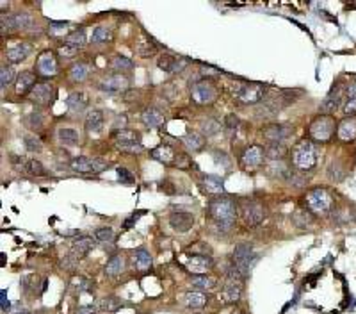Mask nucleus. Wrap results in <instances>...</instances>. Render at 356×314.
Masks as SVG:
<instances>
[{
	"mask_svg": "<svg viewBox=\"0 0 356 314\" xmlns=\"http://www.w3.org/2000/svg\"><path fill=\"white\" fill-rule=\"evenodd\" d=\"M209 212L212 221L216 223L218 229H232L233 221L237 218V212H239V205H235V202L230 200L226 197H219L214 198L212 202L209 204Z\"/></svg>",
	"mask_w": 356,
	"mask_h": 314,
	"instance_id": "obj_1",
	"label": "nucleus"
},
{
	"mask_svg": "<svg viewBox=\"0 0 356 314\" xmlns=\"http://www.w3.org/2000/svg\"><path fill=\"white\" fill-rule=\"evenodd\" d=\"M319 150L310 140H303L292 150V164L297 170H312L317 164Z\"/></svg>",
	"mask_w": 356,
	"mask_h": 314,
	"instance_id": "obj_2",
	"label": "nucleus"
},
{
	"mask_svg": "<svg viewBox=\"0 0 356 314\" xmlns=\"http://www.w3.org/2000/svg\"><path fill=\"white\" fill-rule=\"evenodd\" d=\"M232 257H233V264L239 270L240 275H247L253 270V266L257 264V261H259V255L253 252V246L249 243L237 245Z\"/></svg>",
	"mask_w": 356,
	"mask_h": 314,
	"instance_id": "obj_3",
	"label": "nucleus"
},
{
	"mask_svg": "<svg viewBox=\"0 0 356 314\" xmlns=\"http://www.w3.org/2000/svg\"><path fill=\"white\" fill-rule=\"evenodd\" d=\"M192 102L198 106H210L218 99V86L210 79H201L191 87Z\"/></svg>",
	"mask_w": 356,
	"mask_h": 314,
	"instance_id": "obj_4",
	"label": "nucleus"
},
{
	"mask_svg": "<svg viewBox=\"0 0 356 314\" xmlns=\"http://www.w3.org/2000/svg\"><path fill=\"white\" fill-rule=\"evenodd\" d=\"M233 95L242 104H259L266 95V86L259 82H240L233 87Z\"/></svg>",
	"mask_w": 356,
	"mask_h": 314,
	"instance_id": "obj_5",
	"label": "nucleus"
},
{
	"mask_svg": "<svg viewBox=\"0 0 356 314\" xmlns=\"http://www.w3.org/2000/svg\"><path fill=\"white\" fill-rule=\"evenodd\" d=\"M310 138L315 141H321V143H326V141L331 140L335 132V120L331 116H317L314 118V121L310 123Z\"/></svg>",
	"mask_w": 356,
	"mask_h": 314,
	"instance_id": "obj_6",
	"label": "nucleus"
},
{
	"mask_svg": "<svg viewBox=\"0 0 356 314\" xmlns=\"http://www.w3.org/2000/svg\"><path fill=\"white\" fill-rule=\"evenodd\" d=\"M307 204L317 214H328L333 205V198L324 188H315L307 193Z\"/></svg>",
	"mask_w": 356,
	"mask_h": 314,
	"instance_id": "obj_7",
	"label": "nucleus"
},
{
	"mask_svg": "<svg viewBox=\"0 0 356 314\" xmlns=\"http://www.w3.org/2000/svg\"><path fill=\"white\" fill-rule=\"evenodd\" d=\"M239 214L244 219V223L253 227V225H259L264 219V207L255 200H240Z\"/></svg>",
	"mask_w": 356,
	"mask_h": 314,
	"instance_id": "obj_8",
	"label": "nucleus"
},
{
	"mask_svg": "<svg viewBox=\"0 0 356 314\" xmlns=\"http://www.w3.org/2000/svg\"><path fill=\"white\" fill-rule=\"evenodd\" d=\"M114 143L121 152H128V154H137L142 150L141 145V136L135 130H120L114 136Z\"/></svg>",
	"mask_w": 356,
	"mask_h": 314,
	"instance_id": "obj_9",
	"label": "nucleus"
},
{
	"mask_svg": "<svg viewBox=\"0 0 356 314\" xmlns=\"http://www.w3.org/2000/svg\"><path fill=\"white\" fill-rule=\"evenodd\" d=\"M70 166L79 173H100L109 168V163L100 157H75Z\"/></svg>",
	"mask_w": 356,
	"mask_h": 314,
	"instance_id": "obj_10",
	"label": "nucleus"
},
{
	"mask_svg": "<svg viewBox=\"0 0 356 314\" xmlns=\"http://www.w3.org/2000/svg\"><path fill=\"white\" fill-rule=\"evenodd\" d=\"M130 86V80H128L127 75L123 73H113V75L105 77L100 82V89L105 91V93H123V91L128 89Z\"/></svg>",
	"mask_w": 356,
	"mask_h": 314,
	"instance_id": "obj_11",
	"label": "nucleus"
},
{
	"mask_svg": "<svg viewBox=\"0 0 356 314\" xmlns=\"http://www.w3.org/2000/svg\"><path fill=\"white\" fill-rule=\"evenodd\" d=\"M262 134L271 143H283L285 140H289L292 136V127L285 123H271L267 127H264Z\"/></svg>",
	"mask_w": 356,
	"mask_h": 314,
	"instance_id": "obj_12",
	"label": "nucleus"
},
{
	"mask_svg": "<svg viewBox=\"0 0 356 314\" xmlns=\"http://www.w3.org/2000/svg\"><path fill=\"white\" fill-rule=\"evenodd\" d=\"M187 65V59L178 56H173V54H161L157 59V66L166 73H178L185 68Z\"/></svg>",
	"mask_w": 356,
	"mask_h": 314,
	"instance_id": "obj_13",
	"label": "nucleus"
},
{
	"mask_svg": "<svg viewBox=\"0 0 356 314\" xmlns=\"http://www.w3.org/2000/svg\"><path fill=\"white\" fill-rule=\"evenodd\" d=\"M192 225H194V214H192V212L178 211L169 216V227L175 232H178V234L189 232L192 229Z\"/></svg>",
	"mask_w": 356,
	"mask_h": 314,
	"instance_id": "obj_14",
	"label": "nucleus"
},
{
	"mask_svg": "<svg viewBox=\"0 0 356 314\" xmlns=\"http://www.w3.org/2000/svg\"><path fill=\"white\" fill-rule=\"evenodd\" d=\"M242 293V280L239 277V270H228V280L225 284V296L228 302H237Z\"/></svg>",
	"mask_w": 356,
	"mask_h": 314,
	"instance_id": "obj_15",
	"label": "nucleus"
},
{
	"mask_svg": "<svg viewBox=\"0 0 356 314\" xmlns=\"http://www.w3.org/2000/svg\"><path fill=\"white\" fill-rule=\"evenodd\" d=\"M29 99L34 104H52V100L56 99V87L48 82H39L29 93Z\"/></svg>",
	"mask_w": 356,
	"mask_h": 314,
	"instance_id": "obj_16",
	"label": "nucleus"
},
{
	"mask_svg": "<svg viewBox=\"0 0 356 314\" xmlns=\"http://www.w3.org/2000/svg\"><path fill=\"white\" fill-rule=\"evenodd\" d=\"M264 155H266V150L262 147H257V145L255 147H247L244 150L242 157H240V163H242V166L246 170H255V168H259L262 164Z\"/></svg>",
	"mask_w": 356,
	"mask_h": 314,
	"instance_id": "obj_17",
	"label": "nucleus"
},
{
	"mask_svg": "<svg viewBox=\"0 0 356 314\" xmlns=\"http://www.w3.org/2000/svg\"><path fill=\"white\" fill-rule=\"evenodd\" d=\"M36 68H38L39 75L43 77H54L57 73V59L54 56V52L46 50V52L39 54L38 63H36Z\"/></svg>",
	"mask_w": 356,
	"mask_h": 314,
	"instance_id": "obj_18",
	"label": "nucleus"
},
{
	"mask_svg": "<svg viewBox=\"0 0 356 314\" xmlns=\"http://www.w3.org/2000/svg\"><path fill=\"white\" fill-rule=\"evenodd\" d=\"M212 259L207 255H192L185 261V268L194 275H205L210 268H212Z\"/></svg>",
	"mask_w": 356,
	"mask_h": 314,
	"instance_id": "obj_19",
	"label": "nucleus"
},
{
	"mask_svg": "<svg viewBox=\"0 0 356 314\" xmlns=\"http://www.w3.org/2000/svg\"><path fill=\"white\" fill-rule=\"evenodd\" d=\"M93 248H94V239L89 238V236H80L79 239H75V241L71 243L70 254L80 261V259H82L84 255L89 254Z\"/></svg>",
	"mask_w": 356,
	"mask_h": 314,
	"instance_id": "obj_20",
	"label": "nucleus"
},
{
	"mask_svg": "<svg viewBox=\"0 0 356 314\" xmlns=\"http://www.w3.org/2000/svg\"><path fill=\"white\" fill-rule=\"evenodd\" d=\"M29 54H30L29 43H16L15 47L8 49V52H6V59H8L11 65H18V63H22V61L27 59Z\"/></svg>",
	"mask_w": 356,
	"mask_h": 314,
	"instance_id": "obj_21",
	"label": "nucleus"
},
{
	"mask_svg": "<svg viewBox=\"0 0 356 314\" xmlns=\"http://www.w3.org/2000/svg\"><path fill=\"white\" fill-rule=\"evenodd\" d=\"M66 106L71 113H82L89 106V97L84 91H73L66 100Z\"/></svg>",
	"mask_w": 356,
	"mask_h": 314,
	"instance_id": "obj_22",
	"label": "nucleus"
},
{
	"mask_svg": "<svg viewBox=\"0 0 356 314\" xmlns=\"http://www.w3.org/2000/svg\"><path fill=\"white\" fill-rule=\"evenodd\" d=\"M34 82H36V77L30 72H22L16 77L15 82V91L18 95H29L30 91L34 89Z\"/></svg>",
	"mask_w": 356,
	"mask_h": 314,
	"instance_id": "obj_23",
	"label": "nucleus"
},
{
	"mask_svg": "<svg viewBox=\"0 0 356 314\" xmlns=\"http://www.w3.org/2000/svg\"><path fill=\"white\" fill-rule=\"evenodd\" d=\"M340 102H342V87L333 86V89L328 93L324 102L321 104V111H323V113H335Z\"/></svg>",
	"mask_w": 356,
	"mask_h": 314,
	"instance_id": "obj_24",
	"label": "nucleus"
},
{
	"mask_svg": "<svg viewBox=\"0 0 356 314\" xmlns=\"http://www.w3.org/2000/svg\"><path fill=\"white\" fill-rule=\"evenodd\" d=\"M84 127H86L87 132L91 134H96L101 130V127H104V113H101L100 109H93L87 113L86 120H84Z\"/></svg>",
	"mask_w": 356,
	"mask_h": 314,
	"instance_id": "obj_25",
	"label": "nucleus"
},
{
	"mask_svg": "<svg viewBox=\"0 0 356 314\" xmlns=\"http://www.w3.org/2000/svg\"><path fill=\"white\" fill-rule=\"evenodd\" d=\"M142 123L150 127V129H157L161 127L162 121H164V114L157 109V107H148V109L142 111Z\"/></svg>",
	"mask_w": 356,
	"mask_h": 314,
	"instance_id": "obj_26",
	"label": "nucleus"
},
{
	"mask_svg": "<svg viewBox=\"0 0 356 314\" xmlns=\"http://www.w3.org/2000/svg\"><path fill=\"white\" fill-rule=\"evenodd\" d=\"M20 161H15L16 166L20 170H23L25 173H30V175H45V168L39 161L36 159H25V157H18Z\"/></svg>",
	"mask_w": 356,
	"mask_h": 314,
	"instance_id": "obj_27",
	"label": "nucleus"
},
{
	"mask_svg": "<svg viewBox=\"0 0 356 314\" xmlns=\"http://www.w3.org/2000/svg\"><path fill=\"white\" fill-rule=\"evenodd\" d=\"M338 138L342 141H352L356 138V121L352 118H345L338 125Z\"/></svg>",
	"mask_w": 356,
	"mask_h": 314,
	"instance_id": "obj_28",
	"label": "nucleus"
},
{
	"mask_svg": "<svg viewBox=\"0 0 356 314\" xmlns=\"http://www.w3.org/2000/svg\"><path fill=\"white\" fill-rule=\"evenodd\" d=\"M151 255L148 254L146 250H135L132 254V264L134 268H137L139 272H146V270L151 268Z\"/></svg>",
	"mask_w": 356,
	"mask_h": 314,
	"instance_id": "obj_29",
	"label": "nucleus"
},
{
	"mask_svg": "<svg viewBox=\"0 0 356 314\" xmlns=\"http://www.w3.org/2000/svg\"><path fill=\"white\" fill-rule=\"evenodd\" d=\"M203 188H205L207 193H212V195H221L225 191V182H223L221 177L218 175H207L203 178Z\"/></svg>",
	"mask_w": 356,
	"mask_h": 314,
	"instance_id": "obj_30",
	"label": "nucleus"
},
{
	"mask_svg": "<svg viewBox=\"0 0 356 314\" xmlns=\"http://www.w3.org/2000/svg\"><path fill=\"white\" fill-rule=\"evenodd\" d=\"M150 155L155 161H159V163L169 164L173 159H175V150H173L169 145H159L157 148H154V150L150 152Z\"/></svg>",
	"mask_w": 356,
	"mask_h": 314,
	"instance_id": "obj_31",
	"label": "nucleus"
},
{
	"mask_svg": "<svg viewBox=\"0 0 356 314\" xmlns=\"http://www.w3.org/2000/svg\"><path fill=\"white\" fill-rule=\"evenodd\" d=\"M125 270V259L121 255H114L109 259V262L105 264V275L107 277H118L121 275Z\"/></svg>",
	"mask_w": 356,
	"mask_h": 314,
	"instance_id": "obj_32",
	"label": "nucleus"
},
{
	"mask_svg": "<svg viewBox=\"0 0 356 314\" xmlns=\"http://www.w3.org/2000/svg\"><path fill=\"white\" fill-rule=\"evenodd\" d=\"M70 80L71 82H84L89 77V66L86 63H77L70 68Z\"/></svg>",
	"mask_w": 356,
	"mask_h": 314,
	"instance_id": "obj_33",
	"label": "nucleus"
},
{
	"mask_svg": "<svg viewBox=\"0 0 356 314\" xmlns=\"http://www.w3.org/2000/svg\"><path fill=\"white\" fill-rule=\"evenodd\" d=\"M344 113L345 114H354L356 113V82H352L351 86H347L345 91V99H344Z\"/></svg>",
	"mask_w": 356,
	"mask_h": 314,
	"instance_id": "obj_34",
	"label": "nucleus"
},
{
	"mask_svg": "<svg viewBox=\"0 0 356 314\" xmlns=\"http://www.w3.org/2000/svg\"><path fill=\"white\" fill-rule=\"evenodd\" d=\"M64 45L68 47H73V49H82L86 45V32L82 29L79 30H73L70 34L64 36Z\"/></svg>",
	"mask_w": 356,
	"mask_h": 314,
	"instance_id": "obj_35",
	"label": "nucleus"
},
{
	"mask_svg": "<svg viewBox=\"0 0 356 314\" xmlns=\"http://www.w3.org/2000/svg\"><path fill=\"white\" fill-rule=\"evenodd\" d=\"M182 141L192 152H199L203 148V145H205V140H203V136L199 132H187L182 138Z\"/></svg>",
	"mask_w": 356,
	"mask_h": 314,
	"instance_id": "obj_36",
	"label": "nucleus"
},
{
	"mask_svg": "<svg viewBox=\"0 0 356 314\" xmlns=\"http://www.w3.org/2000/svg\"><path fill=\"white\" fill-rule=\"evenodd\" d=\"M91 41L94 45H101V43H109L113 41V30L109 27H96L91 34Z\"/></svg>",
	"mask_w": 356,
	"mask_h": 314,
	"instance_id": "obj_37",
	"label": "nucleus"
},
{
	"mask_svg": "<svg viewBox=\"0 0 356 314\" xmlns=\"http://www.w3.org/2000/svg\"><path fill=\"white\" fill-rule=\"evenodd\" d=\"M191 284L196 286V288H199V289H207V291H210V289H216L218 280L210 275H194L191 279Z\"/></svg>",
	"mask_w": 356,
	"mask_h": 314,
	"instance_id": "obj_38",
	"label": "nucleus"
},
{
	"mask_svg": "<svg viewBox=\"0 0 356 314\" xmlns=\"http://www.w3.org/2000/svg\"><path fill=\"white\" fill-rule=\"evenodd\" d=\"M267 161H283V157L287 155V148L281 143H271L266 148Z\"/></svg>",
	"mask_w": 356,
	"mask_h": 314,
	"instance_id": "obj_39",
	"label": "nucleus"
},
{
	"mask_svg": "<svg viewBox=\"0 0 356 314\" xmlns=\"http://www.w3.org/2000/svg\"><path fill=\"white\" fill-rule=\"evenodd\" d=\"M207 303V296L199 291H189L185 295V305L189 309H201L203 305Z\"/></svg>",
	"mask_w": 356,
	"mask_h": 314,
	"instance_id": "obj_40",
	"label": "nucleus"
},
{
	"mask_svg": "<svg viewBox=\"0 0 356 314\" xmlns=\"http://www.w3.org/2000/svg\"><path fill=\"white\" fill-rule=\"evenodd\" d=\"M266 170H267V173L274 175V177H280V178L289 177V166H285L283 161H269Z\"/></svg>",
	"mask_w": 356,
	"mask_h": 314,
	"instance_id": "obj_41",
	"label": "nucleus"
},
{
	"mask_svg": "<svg viewBox=\"0 0 356 314\" xmlns=\"http://www.w3.org/2000/svg\"><path fill=\"white\" fill-rule=\"evenodd\" d=\"M57 136H59L61 143L66 145V147H75L79 143V132L75 129H59Z\"/></svg>",
	"mask_w": 356,
	"mask_h": 314,
	"instance_id": "obj_42",
	"label": "nucleus"
},
{
	"mask_svg": "<svg viewBox=\"0 0 356 314\" xmlns=\"http://www.w3.org/2000/svg\"><path fill=\"white\" fill-rule=\"evenodd\" d=\"M111 66H113L116 72H125V70H132L134 63L125 56H116V57H113V61H111Z\"/></svg>",
	"mask_w": 356,
	"mask_h": 314,
	"instance_id": "obj_43",
	"label": "nucleus"
},
{
	"mask_svg": "<svg viewBox=\"0 0 356 314\" xmlns=\"http://www.w3.org/2000/svg\"><path fill=\"white\" fill-rule=\"evenodd\" d=\"M13 80H15V70H13V66L2 65V70H0V86H2V89H6Z\"/></svg>",
	"mask_w": 356,
	"mask_h": 314,
	"instance_id": "obj_44",
	"label": "nucleus"
},
{
	"mask_svg": "<svg viewBox=\"0 0 356 314\" xmlns=\"http://www.w3.org/2000/svg\"><path fill=\"white\" fill-rule=\"evenodd\" d=\"M121 307V300L116 298V296H107V298L100 300V309L105 310V312H114Z\"/></svg>",
	"mask_w": 356,
	"mask_h": 314,
	"instance_id": "obj_45",
	"label": "nucleus"
},
{
	"mask_svg": "<svg viewBox=\"0 0 356 314\" xmlns=\"http://www.w3.org/2000/svg\"><path fill=\"white\" fill-rule=\"evenodd\" d=\"M94 239L100 243H109L114 239V231L111 227H101L94 231Z\"/></svg>",
	"mask_w": 356,
	"mask_h": 314,
	"instance_id": "obj_46",
	"label": "nucleus"
},
{
	"mask_svg": "<svg viewBox=\"0 0 356 314\" xmlns=\"http://www.w3.org/2000/svg\"><path fill=\"white\" fill-rule=\"evenodd\" d=\"M135 50H137L139 56L148 57L155 54V45H151L150 39H141V41L137 43V47H135Z\"/></svg>",
	"mask_w": 356,
	"mask_h": 314,
	"instance_id": "obj_47",
	"label": "nucleus"
},
{
	"mask_svg": "<svg viewBox=\"0 0 356 314\" xmlns=\"http://www.w3.org/2000/svg\"><path fill=\"white\" fill-rule=\"evenodd\" d=\"M0 29H2V34L15 30L16 29L15 15H2V18H0Z\"/></svg>",
	"mask_w": 356,
	"mask_h": 314,
	"instance_id": "obj_48",
	"label": "nucleus"
},
{
	"mask_svg": "<svg viewBox=\"0 0 356 314\" xmlns=\"http://www.w3.org/2000/svg\"><path fill=\"white\" fill-rule=\"evenodd\" d=\"M23 141H25L27 150H30V152H39L41 150V141H39V138L32 136V134H27V136L23 138Z\"/></svg>",
	"mask_w": 356,
	"mask_h": 314,
	"instance_id": "obj_49",
	"label": "nucleus"
},
{
	"mask_svg": "<svg viewBox=\"0 0 356 314\" xmlns=\"http://www.w3.org/2000/svg\"><path fill=\"white\" fill-rule=\"evenodd\" d=\"M221 129V125H219L218 120H209L201 125V130L207 134V136H214V134H218V130Z\"/></svg>",
	"mask_w": 356,
	"mask_h": 314,
	"instance_id": "obj_50",
	"label": "nucleus"
},
{
	"mask_svg": "<svg viewBox=\"0 0 356 314\" xmlns=\"http://www.w3.org/2000/svg\"><path fill=\"white\" fill-rule=\"evenodd\" d=\"M15 22H16V29H27V27L32 25V18H30L27 13H18V15H15Z\"/></svg>",
	"mask_w": 356,
	"mask_h": 314,
	"instance_id": "obj_51",
	"label": "nucleus"
},
{
	"mask_svg": "<svg viewBox=\"0 0 356 314\" xmlns=\"http://www.w3.org/2000/svg\"><path fill=\"white\" fill-rule=\"evenodd\" d=\"M328 175H330V178H333L335 182H338L344 178V170H342L338 163H333L330 168H328Z\"/></svg>",
	"mask_w": 356,
	"mask_h": 314,
	"instance_id": "obj_52",
	"label": "nucleus"
},
{
	"mask_svg": "<svg viewBox=\"0 0 356 314\" xmlns=\"http://www.w3.org/2000/svg\"><path fill=\"white\" fill-rule=\"evenodd\" d=\"M116 173H118V181H120V182H127V184L134 182V175H132L130 171L127 170V168H118Z\"/></svg>",
	"mask_w": 356,
	"mask_h": 314,
	"instance_id": "obj_53",
	"label": "nucleus"
},
{
	"mask_svg": "<svg viewBox=\"0 0 356 314\" xmlns=\"http://www.w3.org/2000/svg\"><path fill=\"white\" fill-rule=\"evenodd\" d=\"M77 262H79V259H75L73 255H66V257H63V261H61V266L66 270H73L77 266Z\"/></svg>",
	"mask_w": 356,
	"mask_h": 314,
	"instance_id": "obj_54",
	"label": "nucleus"
},
{
	"mask_svg": "<svg viewBox=\"0 0 356 314\" xmlns=\"http://www.w3.org/2000/svg\"><path fill=\"white\" fill-rule=\"evenodd\" d=\"M29 125L32 127V129H39L43 125V118H41V114L39 113H32L30 114V118H29Z\"/></svg>",
	"mask_w": 356,
	"mask_h": 314,
	"instance_id": "obj_55",
	"label": "nucleus"
},
{
	"mask_svg": "<svg viewBox=\"0 0 356 314\" xmlns=\"http://www.w3.org/2000/svg\"><path fill=\"white\" fill-rule=\"evenodd\" d=\"M225 125H226V129L235 130L237 125H239V118H237L235 114H228V116L225 118Z\"/></svg>",
	"mask_w": 356,
	"mask_h": 314,
	"instance_id": "obj_56",
	"label": "nucleus"
},
{
	"mask_svg": "<svg viewBox=\"0 0 356 314\" xmlns=\"http://www.w3.org/2000/svg\"><path fill=\"white\" fill-rule=\"evenodd\" d=\"M77 52H79V49H73V47H68V45H61L59 47V54L63 57H73Z\"/></svg>",
	"mask_w": 356,
	"mask_h": 314,
	"instance_id": "obj_57",
	"label": "nucleus"
},
{
	"mask_svg": "<svg viewBox=\"0 0 356 314\" xmlns=\"http://www.w3.org/2000/svg\"><path fill=\"white\" fill-rule=\"evenodd\" d=\"M125 125H127V118H125V116H118L116 121H114V125H113V129L120 132V130H125Z\"/></svg>",
	"mask_w": 356,
	"mask_h": 314,
	"instance_id": "obj_58",
	"label": "nucleus"
},
{
	"mask_svg": "<svg viewBox=\"0 0 356 314\" xmlns=\"http://www.w3.org/2000/svg\"><path fill=\"white\" fill-rule=\"evenodd\" d=\"M66 29V22H52L50 23V30H52L54 34L56 32H61V30H64Z\"/></svg>",
	"mask_w": 356,
	"mask_h": 314,
	"instance_id": "obj_59",
	"label": "nucleus"
},
{
	"mask_svg": "<svg viewBox=\"0 0 356 314\" xmlns=\"http://www.w3.org/2000/svg\"><path fill=\"white\" fill-rule=\"evenodd\" d=\"M77 314H96V310H94V307L86 305V307H80V309L77 310Z\"/></svg>",
	"mask_w": 356,
	"mask_h": 314,
	"instance_id": "obj_60",
	"label": "nucleus"
},
{
	"mask_svg": "<svg viewBox=\"0 0 356 314\" xmlns=\"http://www.w3.org/2000/svg\"><path fill=\"white\" fill-rule=\"evenodd\" d=\"M0 295H2V310H4V312H6V310L9 309V300L6 298V291H2V293H0Z\"/></svg>",
	"mask_w": 356,
	"mask_h": 314,
	"instance_id": "obj_61",
	"label": "nucleus"
},
{
	"mask_svg": "<svg viewBox=\"0 0 356 314\" xmlns=\"http://www.w3.org/2000/svg\"><path fill=\"white\" fill-rule=\"evenodd\" d=\"M18 314H30V312H27V310H22V312H18Z\"/></svg>",
	"mask_w": 356,
	"mask_h": 314,
	"instance_id": "obj_62",
	"label": "nucleus"
}]
</instances>
